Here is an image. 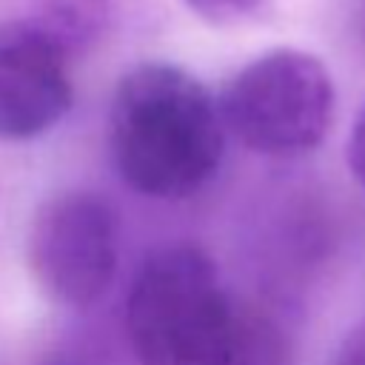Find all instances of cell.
<instances>
[{"label":"cell","mask_w":365,"mask_h":365,"mask_svg":"<svg viewBox=\"0 0 365 365\" xmlns=\"http://www.w3.org/2000/svg\"><path fill=\"white\" fill-rule=\"evenodd\" d=\"M114 165L134 191L185 200L222 160V117L208 88L180 66L140 63L123 74L111 100Z\"/></svg>","instance_id":"1"},{"label":"cell","mask_w":365,"mask_h":365,"mask_svg":"<svg viewBox=\"0 0 365 365\" xmlns=\"http://www.w3.org/2000/svg\"><path fill=\"white\" fill-rule=\"evenodd\" d=\"M240 311L197 245L154 251L137 271L125 331L140 365H231Z\"/></svg>","instance_id":"2"},{"label":"cell","mask_w":365,"mask_h":365,"mask_svg":"<svg viewBox=\"0 0 365 365\" xmlns=\"http://www.w3.org/2000/svg\"><path fill=\"white\" fill-rule=\"evenodd\" d=\"M222 125L257 154L314 151L334 120V80L302 48H271L242 66L220 100Z\"/></svg>","instance_id":"3"},{"label":"cell","mask_w":365,"mask_h":365,"mask_svg":"<svg viewBox=\"0 0 365 365\" xmlns=\"http://www.w3.org/2000/svg\"><path fill=\"white\" fill-rule=\"evenodd\" d=\"M117 240V214L106 197L94 191L54 194L29 225V271L51 302L88 308L114 282Z\"/></svg>","instance_id":"4"},{"label":"cell","mask_w":365,"mask_h":365,"mask_svg":"<svg viewBox=\"0 0 365 365\" xmlns=\"http://www.w3.org/2000/svg\"><path fill=\"white\" fill-rule=\"evenodd\" d=\"M74 88L63 40L43 23H0V140H31L71 108Z\"/></svg>","instance_id":"5"},{"label":"cell","mask_w":365,"mask_h":365,"mask_svg":"<svg viewBox=\"0 0 365 365\" xmlns=\"http://www.w3.org/2000/svg\"><path fill=\"white\" fill-rule=\"evenodd\" d=\"M279 362H282V342L277 336V328L265 317L240 314L231 365H279Z\"/></svg>","instance_id":"6"},{"label":"cell","mask_w":365,"mask_h":365,"mask_svg":"<svg viewBox=\"0 0 365 365\" xmlns=\"http://www.w3.org/2000/svg\"><path fill=\"white\" fill-rule=\"evenodd\" d=\"M268 0H185L188 11L208 26H237L257 17Z\"/></svg>","instance_id":"7"},{"label":"cell","mask_w":365,"mask_h":365,"mask_svg":"<svg viewBox=\"0 0 365 365\" xmlns=\"http://www.w3.org/2000/svg\"><path fill=\"white\" fill-rule=\"evenodd\" d=\"M345 154H348V168H351V174L356 177V182H359L362 191H365V103H362V108H359V114H356V120H354V125H351Z\"/></svg>","instance_id":"8"},{"label":"cell","mask_w":365,"mask_h":365,"mask_svg":"<svg viewBox=\"0 0 365 365\" xmlns=\"http://www.w3.org/2000/svg\"><path fill=\"white\" fill-rule=\"evenodd\" d=\"M339 365H365V342L354 345V351L345 354V359H342Z\"/></svg>","instance_id":"9"},{"label":"cell","mask_w":365,"mask_h":365,"mask_svg":"<svg viewBox=\"0 0 365 365\" xmlns=\"http://www.w3.org/2000/svg\"><path fill=\"white\" fill-rule=\"evenodd\" d=\"M362 37H365V9H362Z\"/></svg>","instance_id":"10"}]
</instances>
